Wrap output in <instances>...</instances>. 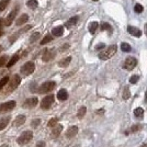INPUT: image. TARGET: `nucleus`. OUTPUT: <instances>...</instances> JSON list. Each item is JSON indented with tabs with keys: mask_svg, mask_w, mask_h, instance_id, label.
Returning <instances> with one entry per match:
<instances>
[{
	"mask_svg": "<svg viewBox=\"0 0 147 147\" xmlns=\"http://www.w3.org/2000/svg\"><path fill=\"white\" fill-rule=\"evenodd\" d=\"M134 115L138 119H142L144 117V109L143 108H136L134 110Z\"/></svg>",
	"mask_w": 147,
	"mask_h": 147,
	"instance_id": "obj_26",
	"label": "nucleus"
},
{
	"mask_svg": "<svg viewBox=\"0 0 147 147\" xmlns=\"http://www.w3.org/2000/svg\"><path fill=\"white\" fill-rule=\"evenodd\" d=\"M52 40H53V37L51 35H45L43 40L41 41V45H45V44L49 43V42H52Z\"/></svg>",
	"mask_w": 147,
	"mask_h": 147,
	"instance_id": "obj_35",
	"label": "nucleus"
},
{
	"mask_svg": "<svg viewBox=\"0 0 147 147\" xmlns=\"http://www.w3.org/2000/svg\"><path fill=\"white\" fill-rule=\"evenodd\" d=\"M9 2H10V0H0V12H2L6 9Z\"/></svg>",
	"mask_w": 147,
	"mask_h": 147,
	"instance_id": "obj_32",
	"label": "nucleus"
},
{
	"mask_svg": "<svg viewBox=\"0 0 147 147\" xmlns=\"http://www.w3.org/2000/svg\"><path fill=\"white\" fill-rule=\"evenodd\" d=\"M57 99L59 100V101H65V100H67L68 99V92L67 90H65V89H61L58 93H57Z\"/></svg>",
	"mask_w": 147,
	"mask_h": 147,
	"instance_id": "obj_15",
	"label": "nucleus"
},
{
	"mask_svg": "<svg viewBox=\"0 0 147 147\" xmlns=\"http://www.w3.org/2000/svg\"><path fill=\"white\" fill-rule=\"evenodd\" d=\"M24 122H25V115H18V117H16L14 122H13V125H14L16 127H19V126H21L22 124H24Z\"/></svg>",
	"mask_w": 147,
	"mask_h": 147,
	"instance_id": "obj_17",
	"label": "nucleus"
},
{
	"mask_svg": "<svg viewBox=\"0 0 147 147\" xmlns=\"http://www.w3.org/2000/svg\"><path fill=\"white\" fill-rule=\"evenodd\" d=\"M57 122H58V119H57V117H53V119H51L49 122L47 123V126H49V127H55L56 125H57Z\"/></svg>",
	"mask_w": 147,
	"mask_h": 147,
	"instance_id": "obj_33",
	"label": "nucleus"
},
{
	"mask_svg": "<svg viewBox=\"0 0 147 147\" xmlns=\"http://www.w3.org/2000/svg\"><path fill=\"white\" fill-rule=\"evenodd\" d=\"M117 46L115 44H113V45H110L109 47H107V49L102 51L100 54H99V58L100 59H102V61H107V59H110L111 57H113L114 54L117 53Z\"/></svg>",
	"mask_w": 147,
	"mask_h": 147,
	"instance_id": "obj_2",
	"label": "nucleus"
},
{
	"mask_svg": "<svg viewBox=\"0 0 147 147\" xmlns=\"http://www.w3.org/2000/svg\"><path fill=\"white\" fill-rule=\"evenodd\" d=\"M10 117H3V119H1L0 120V131H2V129H5L8 126V124L10 122Z\"/></svg>",
	"mask_w": 147,
	"mask_h": 147,
	"instance_id": "obj_20",
	"label": "nucleus"
},
{
	"mask_svg": "<svg viewBox=\"0 0 147 147\" xmlns=\"http://www.w3.org/2000/svg\"><path fill=\"white\" fill-rule=\"evenodd\" d=\"M78 133V127L77 126H71V127H69L67 129V132H66V137L67 138H73L74 136H76Z\"/></svg>",
	"mask_w": 147,
	"mask_h": 147,
	"instance_id": "obj_14",
	"label": "nucleus"
},
{
	"mask_svg": "<svg viewBox=\"0 0 147 147\" xmlns=\"http://www.w3.org/2000/svg\"><path fill=\"white\" fill-rule=\"evenodd\" d=\"M61 131H63V125L61 124H57L55 127H53V131H52V137L53 138H56V137H58L59 135H61Z\"/></svg>",
	"mask_w": 147,
	"mask_h": 147,
	"instance_id": "obj_13",
	"label": "nucleus"
},
{
	"mask_svg": "<svg viewBox=\"0 0 147 147\" xmlns=\"http://www.w3.org/2000/svg\"><path fill=\"white\" fill-rule=\"evenodd\" d=\"M54 103V96L53 94H49L41 101V108L43 110H49L52 107V104Z\"/></svg>",
	"mask_w": 147,
	"mask_h": 147,
	"instance_id": "obj_6",
	"label": "nucleus"
},
{
	"mask_svg": "<svg viewBox=\"0 0 147 147\" xmlns=\"http://www.w3.org/2000/svg\"><path fill=\"white\" fill-rule=\"evenodd\" d=\"M101 30L102 31H107L109 34H112V26H111L109 23H107V22H103L102 24H101Z\"/></svg>",
	"mask_w": 147,
	"mask_h": 147,
	"instance_id": "obj_24",
	"label": "nucleus"
},
{
	"mask_svg": "<svg viewBox=\"0 0 147 147\" xmlns=\"http://www.w3.org/2000/svg\"><path fill=\"white\" fill-rule=\"evenodd\" d=\"M137 65V59L135 57H127L124 64H123V68L126 70H133Z\"/></svg>",
	"mask_w": 147,
	"mask_h": 147,
	"instance_id": "obj_7",
	"label": "nucleus"
},
{
	"mask_svg": "<svg viewBox=\"0 0 147 147\" xmlns=\"http://www.w3.org/2000/svg\"><path fill=\"white\" fill-rule=\"evenodd\" d=\"M141 127H142L141 125H133L129 133H134V132H137V131H140V129H141ZM129 133H127V134H129Z\"/></svg>",
	"mask_w": 147,
	"mask_h": 147,
	"instance_id": "obj_39",
	"label": "nucleus"
},
{
	"mask_svg": "<svg viewBox=\"0 0 147 147\" xmlns=\"http://www.w3.org/2000/svg\"><path fill=\"white\" fill-rule=\"evenodd\" d=\"M134 11L140 14V13H142L143 11H144V7L142 6L141 3H136V5L134 6Z\"/></svg>",
	"mask_w": 147,
	"mask_h": 147,
	"instance_id": "obj_34",
	"label": "nucleus"
},
{
	"mask_svg": "<svg viewBox=\"0 0 147 147\" xmlns=\"http://www.w3.org/2000/svg\"><path fill=\"white\" fill-rule=\"evenodd\" d=\"M127 32H129L131 35H133L135 37H141L142 36V31L138 29V28H135V26H132V25H129L127 26Z\"/></svg>",
	"mask_w": 147,
	"mask_h": 147,
	"instance_id": "obj_12",
	"label": "nucleus"
},
{
	"mask_svg": "<svg viewBox=\"0 0 147 147\" xmlns=\"http://www.w3.org/2000/svg\"><path fill=\"white\" fill-rule=\"evenodd\" d=\"M32 138H33V133L31 132V131H25L23 133H21V134L19 135V137L17 138V143H18L19 145H25V144H28V143H30L32 141Z\"/></svg>",
	"mask_w": 147,
	"mask_h": 147,
	"instance_id": "obj_3",
	"label": "nucleus"
},
{
	"mask_svg": "<svg viewBox=\"0 0 147 147\" xmlns=\"http://www.w3.org/2000/svg\"><path fill=\"white\" fill-rule=\"evenodd\" d=\"M87 112V108L86 107H81L79 110H78V113H77V117H79V119H82V117H85V114H86Z\"/></svg>",
	"mask_w": 147,
	"mask_h": 147,
	"instance_id": "obj_30",
	"label": "nucleus"
},
{
	"mask_svg": "<svg viewBox=\"0 0 147 147\" xmlns=\"http://www.w3.org/2000/svg\"><path fill=\"white\" fill-rule=\"evenodd\" d=\"M37 103H38V99L33 97V98L26 99L24 101V103H23V107H24L25 109H32V108L36 107Z\"/></svg>",
	"mask_w": 147,
	"mask_h": 147,
	"instance_id": "obj_10",
	"label": "nucleus"
},
{
	"mask_svg": "<svg viewBox=\"0 0 147 147\" xmlns=\"http://www.w3.org/2000/svg\"><path fill=\"white\" fill-rule=\"evenodd\" d=\"M7 61H8V56L7 55H3L2 57H0V68L3 67V66L6 65Z\"/></svg>",
	"mask_w": 147,
	"mask_h": 147,
	"instance_id": "obj_36",
	"label": "nucleus"
},
{
	"mask_svg": "<svg viewBox=\"0 0 147 147\" xmlns=\"http://www.w3.org/2000/svg\"><path fill=\"white\" fill-rule=\"evenodd\" d=\"M55 87L56 82H54V81H46L38 88V92L40 93H49V92L53 91L55 89Z\"/></svg>",
	"mask_w": 147,
	"mask_h": 147,
	"instance_id": "obj_5",
	"label": "nucleus"
},
{
	"mask_svg": "<svg viewBox=\"0 0 147 147\" xmlns=\"http://www.w3.org/2000/svg\"><path fill=\"white\" fill-rule=\"evenodd\" d=\"M45 146V142H38L36 144V147H44Z\"/></svg>",
	"mask_w": 147,
	"mask_h": 147,
	"instance_id": "obj_43",
	"label": "nucleus"
},
{
	"mask_svg": "<svg viewBox=\"0 0 147 147\" xmlns=\"http://www.w3.org/2000/svg\"><path fill=\"white\" fill-rule=\"evenodd\" d=\"M138 79H140V77H138L137 75H133V76L131 77V79H129V82L134 85V84H136V82L138 81Z\"/></svg>",
	"mask_w": 147,
	"mask_h": 147,
	"instance_id": "obj_37",
	"label": "nucleus"
},
{
	"mask_svg": "<svg viewBox=\"0 0 147 147\" xmlns=\"http://www.w3.org/2000/svg\"><path fill=\"white\" fill-rule=\"evenodd\" d=\"M52 34L54 35V36H61L63 34H64V26H61V25H59V26H56V28H54L53 30H52Z\"/></svg>",
	"mask_w": 147,
	"mask_h": 147,
	"instance_id": "obj_16",
	"label": "nucleus"
},
{
	"mask_svg": "<svg viewBox=\"0 0 147 147\" xmlns=\"http://www.w3.org/2000/svg\"><path fill=\"white\" fill-rule=\"evenodd\" d=\"M9 80H10V77H9V76H5L2 79H0V91L3 89V87L6 86V85H8Z\"/></svg>",
	"mask_w": 147,
	"mask_h": 147,
	"instance_id": "obj_25",
	"label": "nucleus"
},
{
	"mask_svg": "<svg viewBox=\"0 0 147 147\" xmlns=\"http://www.w3.org/2000/svg\"><path fill=\"white\" fill-rule=\"evenodd\" d=\"M14 107H16V101H8V102L0 104V113H6L9 111H12Z\"/></svg>",
	"mask_w": 147,
	"mask_h": 147,
	"instance_id": "obj_8",
	"label": "nucleus"
},
{
	"mask_svg": "<svg viewBox=\"0 0 147 147\" xmlns=\"http://www.w3.org/2000/svg\"><path fill=\"white\" fill-rule=\"evenodd\" d=\"M122 97H123V99H124V100H127V99H129V97H131V91H129V88L127 86L124 88Z\"/></svg>",
	"mask_w": 147,
	"mask_h": 147,
	"instance_id": "obj_28",
	"label": "nucleus"
},
{
	"mask_svg": "<svg viewBox=\"0 0 147 147\" xmlns=\"http://www.w3.org/2000/svg\"><path fill=\"white\" fill-rule=\"evenodd\" d=\"M3 21H5L3 19L0 18V36H1L2 34H3V31H2V25H3V23H5Z\"/></svg>",
	"mask_w": 147,
	"mask_h": 147,
	"instance_id": "obj_40",
	"label": "nucleus"
},
{
	"mask_svg": "<svg viewBox=\"0 0 147 147\" xmlns=\"http://www.w3.org/2000/svg\"><path fill=\"white\" fill-rule=\"evenodd\" d=\"M68 47H69V44H65V45H63V46H61V52H64V51L68 49Z\"/></svg>",
	"mask_w": 147,
	"mask_h": 147,
	"instance_id": "obj_42",
	"label": "nucleus"
},
{
	"mask_svg": "<svg viewBox=\"0 0 147 147\" xmlns=\"http://www.w3.org/2000/svg\"><path fill=\"white\" fill-rule=\"evenodd\" d=\"M34 70H35V65H34L33 61H28L20 68V73L22 74L23 76H29L31 74H33Z\"/></svg>",
	"mask_w": 147,
	"mask_h": 147,
	"instance_id": "obj_4",
	"label": "nucleus"
},
{
	"mask_svg": "<svg viewBox=\"0 0 147 147\" xmlns=\"http://www.w3.org/2000/svg\"><path fill=\"white\" fill-rule=\"evenodd\" d=\"M70 61H71V57H70V56H68V57H66V58L61 59V61L58 63V65H59V67L65 68V67H67L68 65L70 64Z\"/></svg>",
	"mask_w": 147,
	"mask_h": 147,
	"instance_id": "obj_22",
	"label": "nucleus"
},
{
	"mask_svg": "<svg viewBox=\"0 0 147 147\" xmlns=\"http://www.w3.org/2000/svg\"><path fill=\"white\" fill-rule=\"evenodd\" d=\"M26 6L29 7L30 9H36L37 6H38V2H37L36 0H29L26 2Z\"/></svg>",
	"mask_w": 147,
	"mask_h": 147,
	"instance_id": "obj_27",
	"label": "nucleus"
},
{
	"mask_svg": "<svg viewBox=\"0 0 147 147\" xmlns=\"http://www.w3.org/2000/svg\"><path fill=\"white\" fill-rule=\"evenodd\" d=\"M121 49H122L123 52H125V53H129L132 51V46L127 43H122L121 44Z\"/></svg>",
	"mask_w": 147,
	"mask_h": 147,
	"instance_id": "obj_29",
	"label": "nucleus"
},
{
	"mask_svg": "<svg viewBox=\"0 0 147 147\" xmlns=\"http://www.w3.org/2000/svg\"><path fill=\"white\" fill-rule=\"evenodd\" d=\"M2 49H3V47H2V46H1V45H0V53H1V52H2Z\"/></svg>",
	"mask_w": 147,
	"mask_h": 147,
	"instance_id": "obj_48",
	"label": "nucleus"
},
{
	"mask_svg": "<svg viewBox=\"0 0 147 147\" xmlns=\"http://www.w3.org/2000/svg\"><path fill=\"white\" fill-rule=\"evenodd\" d=\"M78 20H79V17H77V16H76V17H73V18H70L67 22H66V28H68V29H71L74 25L77 24Z\"/></svg>",
	"mask_w": 147,
	"mask_h": 147,
	"instance_id": "obj_18",
	"label": "nucleus"
},
{
	"mask_svg": "<svg viewBox=\"0 0 147 147\" xmlns=\"http://www.w3.org/2000/svg\"><path fill=\"white\" fill-rule=\"evenodd\" d=\"M40 124H41V120H40V119H35V120L32 121V127L35 129V127H37Z\"/></svg>",
	"mask_w": 147,
	"mask_h": 147,
	"instance_id": "obj_38",
	"label": "nucleus"
},
{
	"mask_svg": "<svg viewBox=\"0 0 147 147\" xmlns=\"http://www.w3.org/2000/svg\"><path fill=\"white\" fill-rule=\"evenodd\" d=\"M93 1H98V0H93Z\"/></svg>",
	"mask_w": 147,
	"mask_h": 147,
	"instance_id": "obj_49",
	"label": "nucleus"
},
{
	"mask_svg": "<svg viewBox=\"0 0 147 147\" xmlns=\"http://www.w3.org/2000/svg\"><path fill=\"white\" fill-rule=\"evenodd\" d=\"M98 26H99V23L94 21V22H91V23L89 24L88 30H89V32H90L91 34H94V33H96V31L98 30Z\"/></svg>",
	"mask_w": 147,
	"mask_h": 147,
	"instance_id": "obj_23",
	"label": "nucleus"
},
{
	"mask_svg": "<svg viewBox=\"0 0 147 147\" xmlns=\"http://www.w3.org/2000/svg\"><path fill=\"white\" fill-rule=\"evenodd\" d=\"M0 147H9L7 144H3V145H0Z\"/></svg>",
	"mask_w": 147,
	"mask_h": 147,
	"instance_id": "obj_45",
	"label": "nucleus"
},
{
	"mask_svg": "<svg viewBox=\"0 0 147 147\" xmlns=\"http://www.w3.org/2000/svg\"><path fill=\"white\" fill-rule=\"evenodd\" d=\"M40 36H41V33H40V32H35V33H33V34H32V36H31V38H30V43H34V42H36L37 40L40 38Z\"/></svg>",
	"mask_w": 147,
	"mask_h": 147,
	"instance_id": "obj_31",
	"label": "nucleus"
},
{
	"mask_svg": "<svg viewBox=\"0 0 147 147\" xmlns=\"http://www.w3.org/2000/svg\"><path fill=\"white\" fill-rule=\"evenodd\" d=\"M20 82H21L20 76H19V75H13L12 77L10 78V80H9L8 85H7V89H6V91H5V94H10L12 91H14L19 87Z\"/></svg>",
	"mask_w": 147,
	"mask_h": 147,
	"instance_id": "obj_1",
	"label": "nucleus"
},
{
	"mask_svg": "<svg viewBox=\"0 0 147 147\" xmlns=\"http://www.w3.org/2000/svg\"><path fill=\"white\" fill-rule=\"evenodd\" d=\"M104 47H105V44H98V45H97V46H96V49H97V51H99V49H103Z\"/></svg>",
	"mask_w": 147,
	"mask_h": 147,
	"instance_id": "obj_41",
	"label": "nucleus"
},
{
	"mask_svg": "<svg viewBox=\"0 0 147 147\" xmlns=\"http://www.w3.org/2000/svg\"><path fill=\"white\" fill-rule=\"evenodd\" d=\"M18 11H19V7L17 6L11 12L9 13V16H8V17L6 18V20H5V25H6V26L11 25V23H12V21L14 20V18H16V16H17Z\"/></svg>",
	"mask_w": 147,
	"mask_h": 147,
	"instance_id": "obj_9",
	"label": "nucleus"
},
{
	"mask_svg": "<svg viewBox=\"0 0 147 147\" xmlns=\"http://www.w3.org/2000/svg\"><path fill=\"white\" fill-rule=\"evenodd\" d=\"M140 147H147V144H143V145H141Z\"/></svg>",
	"mask_w": 147,
	"mask_h": 147,
	"instance_id": "obj_47",
	"label": "nucleus"
},
{
	"mask_svg": "<svg viewBox=\"0 0 147 147\" xmlns=\"http://www.w3.org/2000/svg\"><path fill=\"white\" fill-rule=\"evenodd\" d=\"M55 56V49H45L42 56L43 61H49L53 57Z\"/></svg>",
	"mask_w": 147,
	"mask_h": 147,
	"instance_id": "obj_11",
	"label": "nucleus"
},
{
	"mask_svg": "<svg viewBox=\"0 0 147 147\" xmlns=\"http://www.w3.org/2000/svg\"><path fill=\"white\" fill-rule=\"evenodd\" d=\"M144 32H145V34H146V36H147V23L144 25Z\"/></svg>",
	"mask_w": 147,
	"mask_h": 147,
	"instance_id": "obj_44",
	"label": "nucleus"
},
{
	"mask_svg": "<svg viewBox=\"0 0 147 147\" xmlns=\"http://www.w3.org/2000/svg\"><path fill=\"white\" fill-rule=\"evenodd\" d=\"M20 57H21V56L19 55V54H14V55L12 56V58H11V59L9 61V63L7 64V67H8V68L12 67L13 65H14V64H16V63H17L19 59H20Z\"/></svg>",
	"mask_w": 147,
	"mask_h": 147,
	"instance_id": "obj_21",
	"label": "nucleus"
},
{
	"mask_svg": "<svg viewBox=\"0 0 147 147\" xmlns=\"http://www.w3.org/2000/svg\"><path fill=\"white\" fill-rule=\"evenodd\" d=\"M29 21V16L28 14H22L21 17H19L18 20H17V22H16V24L17 25H22L26 23Z\"/></svg>",
	"mask_w": 147,
	"mask_h": 147,
	"instance_id": "obj_19",
	"label": "nucleus"
},
{
	"mask_svg": "<svg viewBox=\"0 0 147 147\" xmlns=\"http://www.w3.org/2000/svg\"><path fill=\"white\" fill-rule=\"evenodd\" d=\"M145 102H147V91H146V93H145Z\"/></svg>",
	"mask_w": 147,
	"mask_h": 147,
	"instance_id": "obj_46",
	"label": "nucleus"
}]
</instances>
